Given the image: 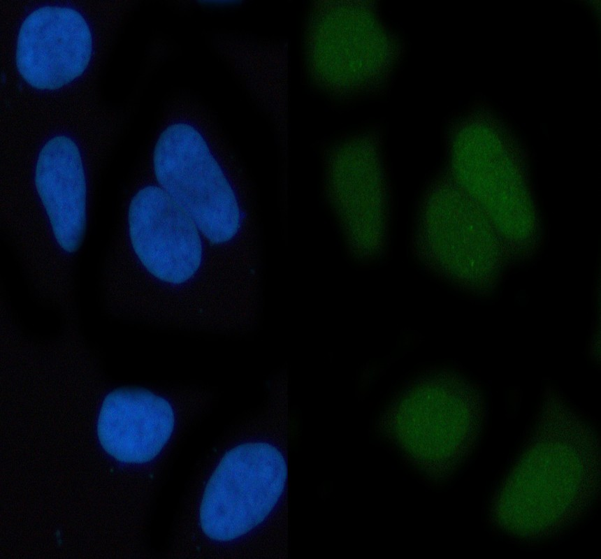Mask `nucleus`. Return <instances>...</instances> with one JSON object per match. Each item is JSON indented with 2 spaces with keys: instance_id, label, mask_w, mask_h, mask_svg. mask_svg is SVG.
I'll return each instance as SVG.
<instances>
[{
  "instance_id": "1",
  "label": "nucleus",
  "mask_w": 601,
  "mask_h": 559,
  "mask_svg": "<svg viewBox=\"0 0 601 559\" xmlns=\"http://www.w3.org/2000/svg\"><path fill=\"white\" fill-rule=\"evenodd\" d=\"M5 124L0 222L38 296L74 306L75 268L96 183L113 143L110 126Z\"/></svg>"
},
{
  "instance_id": "11",
  "label": "nucleus",
  "mask_w": 601,
  "mask_h": 559,
  "mask_svg": "<svg viewBox=\"0 0 601 559\" xmlns=\"http://www.w3.org/2000/svg\"><path fill=\"white\" fill-rule=\"evenodd\" d=\"M253 91L267 107L284 111L286 53L283 45L266 43L224 44Z\"/></svg>"
},
{
  "instance_id": "7",
  "label": "nucleus",
  "mask_w": 601,
  "mask_h": 559,
  "mask_svg": "<svg viewBox=\"0 0 601 559\" xmlns=\"http://www.w3.org/2000/svg\"><path fill=\"white\" fill-rule=\"evenodd\" d=\"M305 59L322 89L341 96L376 89L394 67L399 45L370 1H319L305 31Z\"/></svg>"
},
{
  "instance_id": "6",
  "label": "nucleus",
  "mask_w": 601,
  "mask_h": 559,
  "mask_svg": "<svg viewBox=\"0 0 601 559\" xmlns=\"http://www.w3.org/2000/svg\"><path fill=\"white\" fill-rule=\"evenodd\" d=\"M450 176L488 217L507 255L535 247L537 215L519 150L501 124L484 112L468 116L451 140Z\"/></svg>"
},
{
  "instance_id": "5",
  "label": "nucleus",
  "mask_w": 601,
  "mask_h": 559,
  "mask_svg": "<svg viewBox=\"0 0 601 559\" xmlns=\"http://www.w3.org/2000/svg\"><path fill=\"white\" fill-rule=\"evenodd\" d=\"M4 17L6 91L15 109L36 113L67 108L94 72L107 37L101 6L32 1Z\"/></svg>"
},
{
  "instance_id": "4",
  "label": "nucleus",
  "mask_w": 601,
  "mask_h": 559,
  "mask_svg": "<svg viewBox=\"0 0 601 559\" xmlns=\"http://www.w3.org/2000/svg\"><path fill=\"white\" fill-rule=\"evenodd\" d=\"M175 107L147 166L194 223L219 268L245 296L259 291V253L252 201L240 165L196 106Z\"/></svg>"
},
{
  "instance_id": "9",
  "label": "nucleus",
  "mask_w": 601,
  "mask_h": 559,
  "mask_svg": "<svg viewBox=\"0 0 601 559\" xmlns=\"http://www.w3.org/2000/svg\"><path fill=\"white\" fill-rule=\"evenodd\" d=\"M384 435L428 479L447 475L475 437V402L454 390H424L407 395L382 425Z\"/></svg>"
},
{
  "instance_id": "8",
  "label": "nucleus",
  "mask_w": 601,
  "mask_h": 559,
  "mask_svg": "<svg viewBox=\"0 0 601 559\" xmlns=\"http://www.w3.org/2000/svg\"><path fill=\"white\" fill-rule=\"evenodd\" d=\"M413 248L426 266L477 289L494 284L507 256L488 217L450 175L436 180L423 197Z\"/></svg>"
},
{
  "instance_id": "2",
  "label": "nucleus",
  "mask_w": 601,
  "mask_h": 559,
  "mask_svg": "<svg viewBox=\"0 0 601 559\" xmlns=\"http://www.w3.org/2000/svg\"><path fill=\"white\" fill-rule=\"evenodd\" d=\"M102 286L112 312L155 325L231 332L242 314L203 235L146 166L124 202Z\"/></svg>"
},
{
  "instance_id": "10",
  "label": "nucleus",
  "mask_w": 601,
  "mask_h": 559,
  "mask_svg": "<svg viewBox=\"0 0 601 559\" xmlns=\"http://www.w3.org/2000/svg\"><path fill=\"white\" fill-rule=\"evenodd\" d=\"M328 194L353 254L370 259L384 247L387 192L378 140L365 133L339 144L328 168Z\"/></svg>"
},
{
  "instance_id": "3",
  "label": "nucleus",
  "mask_w": 601,
  "mask_h": 559,
  "mask_svg": "<svg viewBox=\"0 0 601 559\" xmlns=\"http://www.w3.org/2000/svg\"><path fill=\"white\" fill-rule=\"evenodd\" d=\"M289 430L287 395L272 390L219 440L192 479L172 558H288Z\"/></svg>"
}]
</instances>
